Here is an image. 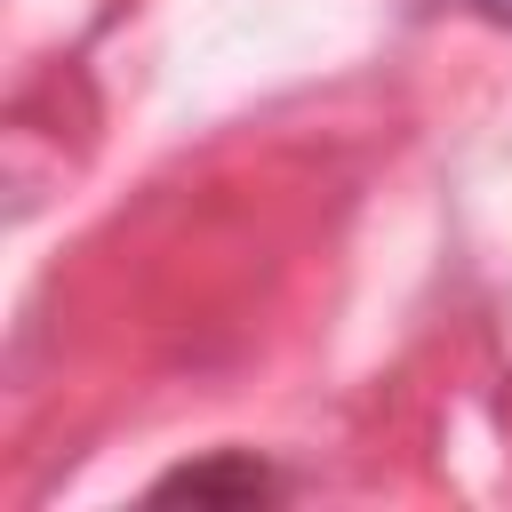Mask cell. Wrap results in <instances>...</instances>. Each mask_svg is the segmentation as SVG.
Listing matches in <instances>:
<instances>
[{
  "mask_svg": "<svg viewBox=\"0 0 512 512\" xmlns=\"http://www.w3.org/2000/svg\"><path fill=\"white\" fill-rule=\"evenodd\" d=\"M160 496H192V504H256V496H280V480L256 464V456H216V464H192V472H168Z\"/></svg>",
  "mask_w": 512,
  "mask_h": 512,
  "instance_id": "obj_1",
  "label": "cell"
},
{
  "mask_svg": "<svg viewBox=\"0 0 512 512\" xmlns=\"http://www.w3.org/2000/svg\"><path fill=\"white\" fill-rule=\"evenodd\" d=\"M472 16H488V24H512V0H472Z\"/></svg>",
  "mask_w": 512,
  "mask_h": 512,
  "instance_id": "obj_2",
  "label": "cell"
}]
</instances>
